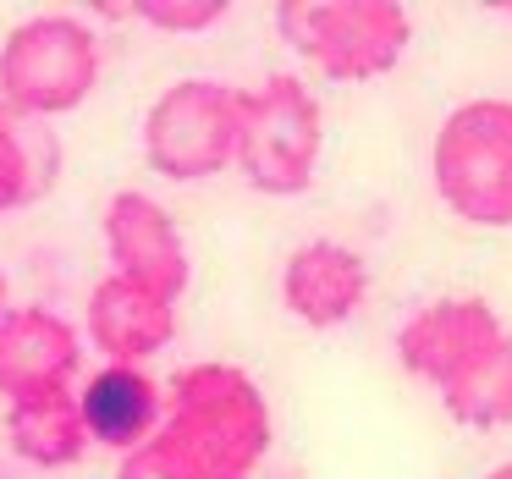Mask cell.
Wrapping results in <instances>:
<instances>
[{
  "label": "cell",
  "mask_w": 512,
  "mask_h": 479,
  "mask_svg": "<svg viewBox=\"0 0 512 479\" xmlns=\"http://www.w3.org/2000/svg\"><path fill=\"white\" fill-rule=\"evenodd\" d=\"M105 67L100 34L72 12H39L23 17L0 39V111L23 122H50V116L78 111L94 94Z\"/></svg>",
  "instance_id": "obj_3"
},
{
  "label": "cell",
  "mask_w": 512,
  "mask_h": 479,
  "mask_svg": "<svg viewBox=\"0 0 512 479\" xmlns=\"http://www.w3.org/2000/svg\"><path fill=\"white\" fill-rule=\"evenodd\" d=\"M507 12H512V6H507Z\"/></svg>",
  "instance_id": "obj_20"
},
{
  "label": "cell",
  "mask_w": 512,
  "mask_h": 479,
  "mask_svg": "<svg viewBox=\"0 0 512 479\" xmlns=\"http://www.w3.org/2000/svg\"><path fill=\"white\" fill-rule=\"evenodd\" d=\"M83 369V331L45 303H12L0 314V397L72 386Z\"/></svg>",
  "instance_id": "obj_8"
},
{
  "label": "cell",
  "mask_w": 512,
  "mask_h": 479,
  "mask_svg": "<svg viewBox=\"0 0 512 479\" xmlns=\"http://www.w3.org/2000/svg\"><path fill=\"white\" fill-rule=\"evenodd\" d=\"M6 441L34 468L83 463L89 430H83V413H78V391L56 386V391H34V397H12L6 402Z\"/></svg>",
  "instance_id": "obj_13"
},
{
  "label": "cell",
  "mask_w": 512,
  "mask_h": 479,
  "mask_svg": "<svg viewBox=\"0 0 512 479\" xmlns=\"http://www.w3.org/2000/svg\"><path fill=\"white\" fill-rule=\"evenodd\" d=\"M243 89L221 78H177L144 111V160L166 182H210L237 166Z\"/></svg>",
  "instance_id": "obj_6"
},
{
  "label": "cell",
  "mask_w": 512,
  "mask_h": 479,
  "mask_svg": "<svg viewBox=\"0 0 512 479\" xmlns=\"http://www.w3.org/2000/svg\"><path fill=\"white\" fill-rule=\"evenodd\" d=\"M485 479H512V463H501V468H490Z\"/></svg>",
  "instance_id": "obj_19"
},
{
  "label": "cell",
  "mask_w": 512,
  "mask_h": 479,
  "mask_svg": "<svg viewBox=\"0 0 512 479\" xmlns=\"http://www.w3.org/2000/svg\"><path fill=\"white\" fill-rule=\"evenodd\" d=\"M83 336L100 347L105 364H144L177 342V303L122 276H105L94 281L89 303H83Z\"/></svg>",
  "instance_id": "obj_11"
},
{
  "label": "cell",
  "mask_w": 512,
  "mask_h": 479,
  "mask_svg": "<svg viewBox=\"0 0 512 479\" xmlns=\"http://www.w3.org/2000/svg\"><path fill=\"white\" fill-rule=\"evenodd\" d=\"M105 259H111V276L133 281V287L155 292V298L177 303L193 281V259L182 243L177 221L160 199H149L144 188H122L105 204Z\"/></svg>",
  "instance_id": "obj_7"
},
{
  "label": "cell",
  "mask_w": 512,
  "mask_h": 479,
  "mask_svg": "<svg viewBox=\"0 0 512 479\" xmlns=\"http://www.w3.org/2000/svg\"><path fill=\"white\" fill-rule=\"evenodd\" d=\"M12 309V281H6V270H0V314Z\"/></svg>",
  "instance_id": "obj_18"
},
{
  "label": "cell",
  "mask_w": 512,
  "mask_h": 479,
  "mask_svg": "<svg viewBox=\"0 0 512 479\" xmlns=\"http://www.w3.org/2000/svg\"><path fill=\"white\" fill-rule=\"evenodd\" d=\"M78 413L83 430H89V446H105V452L122 457L160 430L166 391L144 364H100L78 391Z\"/></svg>",
  "instance_id": "obj_12"
},
{
  "label": "cell",
  "mask_w": 512,
  "mask_h": 479,
  "mask_svg": "<svg viewBox=\"0 0 512 479\" xmlns=\"http://www.w3.org/2000/svg\"><path fill=\"white\" fill-rule=\"evenodd\" d=\"M160 430L204 479H248L270 452V402L259 380L237 364L204 358L171 375Z\"/></svg>",
  "instance_id": "obj_1"
},
{
  "label": "cell",
  "mask_w": 512,
  "mask_h": 479,
  "mask_svg": "<svg viewBox=\"0 0 512 479\" xmlns=\"http://www.w3.org/2000/svg\"><path fill=\"white\" fill-rule=\"evenodd\" d=\"M116 479H204V474L177 452V441H171L166 430H155L144 446L122 452V463H116Z\"/></svg>",
  "instance_id": "obj_17"
},
{
  "label": "cell",
  "mask_w": 512,
  "mask_h": 479,
  "mask_svg": "<svg viewBox=\"0 0 512 479\" xmlns=\"http://www.w3.org/2000/svg\"><path fill=\"white\" fill-rule=\"evenodd\" d=\"M56 171H61L56 138L39 122H23V116L0 111V215L34 204L56 182Z\"/></svg>",
  "instance_id": "obj_15"
},
{
  "label": "cell",
  "mask_w": 512,
  "mask_h": 479,
  "mask_svg": "<svg viewBox=\"0 0 512 479\" xmlns=\"http://www.w3.org/2000/svg\"><path fill=\"white\" fill-rule=\"evenodd\" d=\"M430 177L441 204L468 226H512V100L479 94L446 111L430 144Z\"/></svg>",
  "instance_id": "obj_2"
},
{
  "label": "cell",
  "mask_w": 512,
  "mask_h": 479,
  "mask_svg": "<svg viewBox=\"0 0 512 479\" xmlns=\"http://www.w3.org/2000/svg\"><path fill=\"white\" fill-rule=\"evenodd\" d=\"M496 336H501V320L485 298H435L397 325V358L413 380L441 386Z\"/></svg>",
  "instance_id": "obj_10"
},
{
  "label": "cell",
  "mask_w": 512,
  "mask_h": 479,
  "mask_svg": "<svg viewBox=\"0 0 512 479\" xmlns=\"http://www.w3.org/2000/svg\"><path fill=\"white\" fill-rule=\"evenodd\" d=\"M276 34L331 83H369L402 61L413 17L397 0H292L276 6Z\"/></svg>",
  "instance_id": "obj_4"
},
{
  "label": "cell",
  "mask_w": 512,
  "mask_h": 479,
  "mask_svg": "<svg viewBox=\"0 0 512 479\" xmlns=\"http://www.w3.org/2000/svg\"><path fill=\"white\" fill-rule=\"evenodd\" d=\"M441 408L468 430H501L512 424V336L501 331L490 347H479L452 380H441Z\"/></svg>",
  "instance_id": "obj_14"
},
{
  "label": "cell",
  "mask_w": 512,
  "mask_h": 479,
  "mask_svg": "<svg viewBox=\"0 0 512 479\" xmlns=\"http://www.w3.org/2000/svg\"><path fill=\"white\" fill-rule=\"evenodd\" d=\"M325 144V116L309 83L292 72H270L259 89H243V127H237V171L254 193L298 199L309 193Z\"/></svg>",
  "instance_id": "obj_5"
},
{
  "label": "cell",
  "mask_w": 512,
  "mask_h": 479,
  "mask_svg": "<svg viewBox=\"0 0 512 479\" xmlns=\"http://www.w3.org/2000/svg\"><path fill=\"white\" fill-rule=\"evenodd\" d=\"M111 12L138 17V23L155 28V34H204V28H215L232 6H226V0H133V6H111Z\"/></svg>",
  "instance_id": "obj_16"
},
{
  "label": "cell",
  "mask_w": 512,
  "mask_h": 479,
  "mask_svg": "<svg viewBox=\"0 0 512 479\" xmlns=\"http://www.w3.org/2000/svg\"><path fill=\"white\" fill-rule=\"evenodd\" d=\"M369 298V265L358 248L336 243V237H314V243L292 248L281 265V303L292 320L309 331H336L347 325Z\"/></svg>",
  "instance_id": "obj_9"
}]
</instances>
